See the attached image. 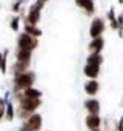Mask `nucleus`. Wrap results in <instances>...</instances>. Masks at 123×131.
<instances>
[{"instance_id": "nucleus-25", "label": "nucleus", "mask_w": 123, "mask_h": 131, "mask_svg": "<svg viewBox=\"0 0 123 131\" xmlns=\"http://www.w3.org/2000/svg\"><path fill=\"white\" fill-rule=\"evenodd\" d=\"M115 131H123V116H120V119L115 123Z\"/></svg>"}, {"instance_id": "nucleus-12", "label": "nucleus", "mask_w": 123, "mask_h": 131, "mask_svg": "<svg viewBox=\"0 0 123 131\" xmlns=\"http://www.w3.org/2000/svg\"><path fill=\"white\" fill-rule=\"evenodd\" d=\"M83 74L86 77H89V80H97V77L100 76V67H95V65H85L83 67Z\"/></svg>"}, {"instance_id": "nucleus-5", "label": "nucleus", "mask_w": 123, "mask_h": 131, "mask_svg": "<svg viewBox=\"0 0 123 131\" xmlns=\"http://www.w3.org/2000/svg\"><path fill=\"white\" fill-rule=\"evenodd\" d=\"M40 19H42V9L37 8V6L32 3V5L28 8V13H26V17H25V22H23V23L37 26L39 22H40Z\"/></svg>"}, {"instance_id": "nucleus-23", "label": "nucleus", "mask_w": 123, "mask_h": 131, "mask_svg": "<svg viewBox=\"0 0 123 131\" xmlns=\"http://www.w3.org/2000/svg\"><path fill=\"white\" fill-rule=\"evenodd\" d=\"M117 25H118V36L123 37V13L117 16Z\"/></svg>"}, {"instance_id": "nucleus-2", "label": "nucleus", "mask_w": 123, "mask_h": 131, "mask_svg": "<svg viewBox=\"0 0 123 131\" xmlns=\"http://www.w3.org/2000/svg\"><path fill=\"white\" fill-rule=\"evenodd\" d=\"M34 82H35V73L34 71H26L23 74H19L13 79V94H17V93H23L26 88H31L34 86Z\"/></svg>"}, {"instance_id": "nucleus-16", "label": "nucleus", "mask_w": 123, "mask_h": 131, "mask_svg": "<svg viewBox=\"0 0 123 131\" xmlns=\"http://www.w3.org/2000/svg\"><path fill=\"white\" fill-rule=\"evenodd\" d=\"M31 57H32V52L29 51H23V49H16V60L17 62H26V63H31Z\"/></svg>"}, {"instance_id": "nucleus-7", "label": "nucleus", "mask_w": 123, "mask_h": 131, "mask_svg": "<svg viewBox=\"0 0 123 131\" xmlns=\"http://www.w3.org/2000/svg\"><path fill=\"white\" fill-rule=\"evenodd\" d=\"M74 2H76V5L80 9H83L85 16H88V17L94 16V13H95V3H94V0H74Z\"/></svg>"}, {"instance_id": "nucleus-17", "label": "nucleus", "mask_w": 123, "mask_h": 131, "mask_svg": "<svg viewBox=\"0 0 123 131\" xmlns=\"http://www.w3.org/2000/svg\"><path fill=\"white\" fill-rule=\"evenodd\" d=\"M86 63L88 65H95V67H100L103 63V56L102 54H95V52H89V56L86 57Z\"/></svg>"}, {"instance_id": "nucleus-6", "label": "nucleus", "mask_w": 123, "mask_h": 131, "mask_svg": "<svg viewBox=\"0 0 123 131\" xmlns=\"http://www.w3.org/2000/svg\"><path fill=\"white\" fill-rule=\"evenodd\" d=\"M85 110L88 111V114H94V116H100V100L95 97H88L83 102Z\"/></svg>"}, {"instance_id": "nucleus-10", "label": "nucleus", "mask_w": 123, "mask_h": 131, "mask_svg": "<svg viewBox=\"0 0 123 131\" xmlns=\"http://www.w3.org/2000/svg\"><path fill=\"white\" fill-rule=\"evenodd\" d=\"M26 123L31 126L32 131H40V129H42V125H43V117H42V114L34 113L32 116H29V117L26 119Z\"/></svg>"}, {"instance_id": "nucleus-13", "label": "nucleus", "mask_w": 123, "mask_h": 131, "mask_svg": "<svg viewBox=\"0 0 123 131\" xmlns=\"http://www.w3.org/2000/svg\"><path fill=\"white\" fill-rule=\"evenodd\" d=\"M83 90H85V93H86L88 96L94 97V96L100 91V83H99L97 80H88V82L83 85Z\"/></svg>"}, {"instance_id": "nucleus-4", "label": "nucleus", "mask_w": 123, "mask_h": 131, "mask_svg": "<svg viewBox=\"0 0 123 131\" xmlns=\"http://www.w3.org/2000/svg\"><path fill=\"white\" fill-rule=\"evenodd\" d=\"M106 28V22L103 17H94L91 25H89V36L91 39H97V37H102L103 31Z\"/></svg>"}, {"instance_id": "nucleus-29", "label": "nucleus", "mask_w": 123, "mask_h": 131, "mask_svg": "<svg viewBox=\"0 0 123 131\" xmlns=\"http://www.w3.org/2000/svg\"><path fill=\"white\" fill-rule=\"evenodd\" d=\"M118 5H123V0H118Z\"/></svg>"}, {"instance_id": "nucleus-9", "label": "nucleus", "mask_w": 123, "mask_h": 131, "mask_svg": "<svg viewBox=\"0 0 123 131\" xmlns=\"http://www.w3.org/2000/svg\"><path fill=\"white\" fill-rule=\"evenodd\" d=\"M103 120L100 119V116H94V114H88L86 119H85V125L89 131H95V129H100Z\"/></svg>"}, {"instance_id": "nucleus-3", "label": "nucleus", "mask_w": 123, "mask_h": 131, "mask_svg": "<svg viewBox=\"0 0 123 131\" xmlns=\"http://www.w3.org/2000/svg\"><path fill=\"white\" fill-rule=\"evenodd\" d=\"M37 46H39V39L31 37V36L26 34V32H20V34H19V37H17V48H19V49L32 52Z\"/></svg>"}, {"instance_id": "nucleus-18", "label": "nucleus", "mask_w": 123, "mask_h": 131, "mask_svg": "<svg viewBox=\"0 0 123 131\" xmlns=\"http://www.w3.org/2000/svg\"><path fill=\"white\" fill-rule=\"evenodd\" d=\"M23 96H26V97H31V99H42L43 93H42L40 90H37V88L31 86V88H26V90L23 91Z\"/></svg>"}, {"instance_id": "nucleus-27", "label": "nucleus", "mask_w": 123, "mask_h": 131, "mask_svg": "<svg viewBox=\"0 0 123 131\" xmlns=\"http://www.w3.org/2000/svg\"><path fill=\"white\" fill-rule=\"evenodd\" d=\"M48 2V0H35L34 2V5L37 6V8H40V9H43V6H45V3Z\"/></svg>"}, {"instance_id": "nucleus-14", "label": "nucleus", "mask_w": 123, "mask_h": 131, "mask_svg": "<svg viewBox=\"0 0 123 131\" xmlns=\"http://www.w3.org/2000/svg\"><path fill=\"white\" fill-rule=\"evenodd\" d=\"M14 117H16V108H14V103H13V99H11V100L5 102V120L13 122Z\"/></svg>"}, {"instance_id": "nucleus-19", "label": "nucleus", "mask_w": 123, "mask_h": 131, "mask_svg": "<svg viewBox=\"0 0 123 131\" xmlns=\"http://www.w3.org/2000/svg\"><path fill=\"white\" fill-rule=\"evenodd\" d=\"M20 20H22V17H20L19 14H16V16L11 19V22H9V28H11L14 32H19V31H20Z\"/></svg>"}, {"instance_id": "nucleus-1", "label": "nucleus", "mask_w": 123, "mask_h": 131, "mask_svg": "<svg viewBox=\"0 0 123 131\" xmlns=\"http://www.w3.org/2000/svg\"><path fill=\"white\" fill-rule=\"evenodd\" d=\"M14 99L17 100L19 106L16 108V116L20 119V120H26L29 116H32L43 103L42 99H31V97H26L23 96V93H17L14 94Z\"/></svg>"}, {"instance_id": "nucleus-15", "label": "nucleus", "mask_w": 123, "mask_h": 131, "mask_svg": "<svg viewBox=\"0 0 123 131\" xmlns=\"http://www.w3.org/2000/svg\"><path fill=\"white\" fill-rule=\"evenodd\" d=\"M23 32H26V34H29L31 37H35V39L42 37V34H43V31H42L39 26L28 25V23H23Z\"/></svg>"}, {"instance_id": "nucleus-8", "label": "nucleus", "mask_w": 123, "mask_h": 131, "mask_svg": "<svg viewBox=\"0 0 123 131\" xmlns=\"http://www.w3.org/2000/svg\"><path fill=\"white\" fill-rule=\"evenodd\" d=\"M29 67H31V63H26V62H14L11 65V68H9V73L13 74V77L19 76V74H23L26 71H29Z\"/></svg>"}, {"instance_id": "nucleus-20", "label": "nucleus", "mask_w": 123, "mask_h": 131, "mask_svg": "<svg viewBox=\"0 0 123 131\" xmlns=\"http://www.w3.org/2000/svg\"><path fill=\"white\" fill-rule=\"evenodd\" d=\"M3 60H2V67H0V71L2 74H8V54H9V49H3Z\"/></svg>"}, {"instance_id": "nucleus-21", "label": "nucleus", "mask_w": 123, "mask_h": 131, "mask_svg": "<svg viewBox=\"0 0 123 131\" xmlns=\"http://www.w3.org/2000/svg\"><path fill=\"white\" fill-rule=\"evenodd\" d=\"M26 2V0H16V2L13 3V6H11V9L16 13V14H19L20 13V9L23 8V3Z\"/></svg>"}, {"instance_id": "nucleus-26", "label": "nucleus", "mask_w": 123, "mask_h": 131, "mask_svg": "<svg viewBox=\"0 0 123 131\" xmlns=\"http://www.w3.org/2000/svg\"><path fill=\"white\" fill-rule=\"evenodd\" d=\"M19 131H32V129H31V126L26 123V120H23L22 125H20V128H19Z\"/></svg>"}, {"instance_id": "nucleus-22", "label": "nucleus", "mask_w": 123, "mask_h": 131, "mask_svg": "<svg viewBox=\"0 0 123 131\" xmlns=\"http://www.w3.org/2000/svg\"><path fill=\"white\" fill-rule=\"evenodd\" d=\"M115 19H117V16H115V8H109L108 13H106V20H108L109 23H112V22H115Z\"/></svg>"}, {"instance_id": "nucleus-30", "label": "nucleus", "mask_w": 123, "mask_h": 131, "mask_svg": "<svg viewBox=\"0 0 123 131\" xmlns=\"http://www.w3.org/2000/svg\"><path fill=\"white\" fill-rule=\"evenodd\" d=\"M95 131H100V129H95Z\"/></svg>"}, {"instance_id": "nucleus-24", "label": "nucleus", "mask_w": 123, "mask_h": 131, "mask_svg": "<svg viewBox=\"0 0 123 131\" xmlns=\"http://www.w3.org/2000/svg\"><path fill=\"white\" fill-rule=\"evenodd\" d=\"M5 119V100L3 97H0V120Z\"/></svg>"}, {"instance_id": "nucleus-28", "label": "nucleus", "mask_w": 123, "mask_h": 131, "mask_svg": "<svg viewBox=\"0 0 123 131\" xmlns=\"http://www.w3.org/2000/svg\"><path fill=\"white\" fill-rule=\"evenodd\" d=\"M2 60H3V52H0V67H2Z\"/></svg>"}, {"instance_id": "nucleus-11", "label": "nucleus", "mask_w": 123, "mask_h": 131, "mask_svg": "<svg viewBox=\"0 0 123 131\" xmlns=\"http://www.w3.org/2000/svg\"><path fill=\"white\" fill-rule=\"evenodd\" d=\"M103 48H105V39H103V37L91 39V42H89V45H88L89 52H95V54H102Z\"/></svg>"}]
</instances>
